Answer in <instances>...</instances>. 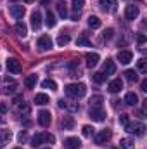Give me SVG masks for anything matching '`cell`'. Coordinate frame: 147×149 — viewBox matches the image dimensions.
Segmentation results:
<instances>
[{
    "label": "cell",
    "mask_w": 147,
    "mask_h": 149,
    "mask_svg": "<svg viewBox=\"0 0 147 149\" xmlns=\"http://www.w3.org/2000/svg\"><path fill=\"white\" fill-rule=\"evenodd\" d=\"M24 7L23 5H10V9H9V14L14 17V19H21L23 16H24Z\"/></svg>",
    "instance_id": "cell-9"
},
{
    "label": "cell",
    "mask_w": 147,
    "mask_h": 149,
    "mask_svg": "<svg viewBox=\"0 0 147 149\" xmlns=\"http://www.w3.org/2000/svg\"><path fill=\"white\" fill-rule=\"evenodd\" d=\"M38 49L42 50V52H47V50H50L52 49V38L49 37V35H42V37L38 38Z\"/></svg>",
    "instance_id": "cell-4"
},
{
    "label": "cell",
    "mask_w": 147,
    "mask_h": 149,
    "mask_svg": "<svg viewBox=\"0 0 147 149\" xmlns=\"http://www.w3.org/2000/svg\"><path fill=\"white\" fill-rule=\"evenodd\" d=\"M37 74H28L26 76V80H24V87L26 88H33L35 85H37Z\"/></svg>",
    "instance_id": "cell-28"
},
{
    "label": "cell",
    "mask_w": 147,
    "mask_h": 149,
    "mask_svg": "<svg viewBox=\"0 0 147 149\" xmlns=\"http://www.w3.org/2000/svg\"><path fill=\"white\" fill-rule=\"evenodd\" d=\"M40 26H42V14L38 10H35L31 14V28L33 30H40Z\"/></svg>",
    "instance_id": "cell-19"
},
{
    "label": "cell",
    "mask_w": 147,
    "mask_h": 149,
    "mask_svg": "<svg viewBox=\"0 0 147 149\" xmlns=\"http://www.w3.org/2000/svg\"><path fill=\"white\" fill-rule=\"evenodd\" d=\"M102 102H104L102 95H92V99H90V108H102Z\"/></svg>",
    "instance_id": "cell-27"
},
{
    "label": "cell",
    "mask_w": 147,
    "mask_h": 149,
    "mask_svg": "<svg viewBox=\"0 0 147 149\" xmlns=\"http://www.w3.org/2000/svg\"><path fill=\"white\" fill-rule=\"evenodd\" d=\"M12 139V132L7 128H0V148H3L5 144H9V141Z\"/></svg>",
    "instance_id": "cell-13"
},
{
    "label": "cell",
    "mask_w": 147,
    "mask_h": 149,
    "mask_svg": "<svg viewBox=\"0 0 147 149\" xmlns=\"http://www.w3.org/2000/svg\"><path fill=\"white\" fill-rule=\"evenodd\" d=\"M121 88H123V81H121L119 78H116V80L109 81V92L111 94H116V92H119Z\"/></svg>",
    "instance_id": "cell-21"
},
{
    "label": "cell",
    "mask_w": 147,
    "mask_h": 149,
    "mask_svg": "<svg viewBox=\"0 0 147 149\" xmlns=\"http://www.w3.org/2000/svg\"><path fill=\"white\" fill-rule=\"evenodd\" d=\"M92 78H94V81H95V83H104L107 76H106L104 73H94V74H92Z\"/></svg>",
    "instance_id": "cell-35"
},
{
    "label": "cell",
    "mask_w": 147,
    "mask_h": 149,
    "mask_svg": "<svg viewBox=\"0 0 147 149\" xmlns=\"http://www.w3.org/2000/svg\"><path fill=\"white\" fill-rule=\"evenodd\" d=\"M102 37L106 38V40H111V38L114 37V30H112V28H107V30H104Z\"/></svg>",
    "instance_id": "cell-40"
},
{
    "label": "cell",
    "mask_w": 147,
    "mask_h": 149,
    "mask_svg": "<svg viewBox=\"0 0 147 149\" xmlns=\"http://www.w3.org/2000/svg\"><path fill=\"white\" fill-rule=\"evenodd\" d=\"M137 40H139V43H140V45H142V43H144V42H146V35H144V33H140V35H139V37H137Z\"/></svg>",
    "instance_id": "cell-45"
},
{
    "label": "cell",
    "mask_w": 147,
    "mask_h": 149,
    "mask_svg": "<svg viewBox=\"0 0 147 149\" xmlns=\"http://www.w3.org/2000/svg\"><path fill=\"white\" fill-rule=\"evenodd\" d=\"M0 113H7V104L5 102H0Z\"/></svg>",
    "instance_id": "cell-46"
},
{
    "label": "cell",
    "mask_w": 147,
    "mask_h": 149,
    "mask_svg": "<svg viewBox=\"0 0 147 149\" xmlns=\"http://www.w3.org/2000/svg\"><path fill=\"white\" fill-rule=\"evenodd\" d=\"M45 149H50V148H45Z\"/></svg>",
    "instance_id": "cell-53"
},
{
    "label": "cell",
    "mask_w": 147,
    "mask_h": 149,
    "mask_svg": "<svg viewBox=\"0 0 147 149\" xmlns=\"http://www.w3.org/2000/svg\"><path fill=\"white\" fill-rule=\"evenodd\" d=\"M7 70H9V73H12V74H19L21 73V63L16 57H9L7 59Z\"/></svg>",
    "instance_id": "cell-5"
},
{
    "label": "cell",
    "mask_w": 147,
    "mask_h": 149,
    "mask_svg": "<svg viewBox=\"0 0 147 149\" xmlns=\"http://www.w3.org/2000/svg\"><path fill=\"white\" fill-rule=\"evenodd\" d=\"M76 45H80V47H90V42H88V38L87 37H78Z\"/></svg>",
    "instance_id": "cell-38"
},
{
    "label": "cell",
    "mask_w": 147,
    "mask_h": 149,
    "mask_svg": "<svg viewBox=\"0 0 147 149\" xmlns=\"http://www.w3.org/2000/svg\"><path fill=\"white\" fill-rule=\"evenodd\" d=\"M119 123H121L123 127H126V125L130 123V121H128V114H121V116H119Z\"/></svg>",
    "instance_id": "cell-43"
},
{
    "label": "cell",
    "mask_w": 147,
    "mask_h": 149,
    "mask_svg": "<svg viewBox=\"0 0 147 149\" xmlns=\"http://www.w3.org/2000/svg\"><path fill=\"white\" fill-rule=\"evenodd\" d=\"M80 146H81V141L78 137H68L64 141V148L66 149H80Z\"/></svg>",
    "instance_id": "cell-14"
},
{
    "label": "cell",
    "mask_w": 147,
    "mask_h": 149,
    "mask_svg": "<svg viewBox=\"0 0 147 149\" xmlns=\"http://www.w3.org/2000/svg\"><path fill=\"white\" fill-rule=\"evenodd\" d=\"M125 102H126L128 106H137V104H139L137 94H135V92H128V94L125 95Z\"/></svg>",
    "instance_id": "cell-22"
},
{
    "label": "cell",
    "mask_w": 147,
    "mask_h": 149,
    "mask_svg": "<svg viewBox=\"0 0 147 149\" xmlns=\"http://www.w3.org/2000/svg\"><path fill=\"white\" fill-rule=\"evenodd\" d=\"M69 76H73V78H80L81 76V70H80V66H78L76 61L69 63Z\"/></svg>",
    "instance_id": "cell-20"
},
{
    "label": "cell",
    "mask_w": 147,
    "mask_h": 149,
    "mask_svg": "<svg viewBox=\"0 0 147 149\" xmlns=\"http://www.w3.org/2000/svg\"><path fill=\"white\" fill-rule=\"evenodd\" d=\"M14 31L17 33V37H23V38L28 35V28H26V24L21 23V21H17V23L14 24Z\"/></svg>",
    "instance_id": "cell-16"
},
{
    "label": "cell",
    "mask_w": 147,
    "mask_h": 149,
    "mask_svg": "<svg viewBox=\"0 0 147 149\" xmlns=\"http://www.w3.org/2000/svg\"><path fill=\"white\" fill-rule=\"evenodd\" d=\"M16 87H17V83H16L12 78H9V76L3 78V85H2V92H3V94H14Z\"/></svg>",
    "instance_id": "cell-6"
},
{
    "label": "cell",
    "mask_w": 147,
    "mask_h": 149,
    "mask_svg": "<svg viewBox=\"0 0 147 149\" xmlns=\"http://www.w3.org/2000/svg\"><path fill=\"white\" fill-rule=\"evenodd\" d=\"M125 76H126V80H128V81H132V83L139 81V74H137L135 70H126V71H125Z\"/></svg>",
    "instance_id": "cell-30"
},
{
    "label": "cell",
    "mask_w": 147,
    "mask_h": 149,
    "mask_svg": "<svg viewBox=\"0 0 147 149\" xmlns=\"http://www.w3.org/2000/svg\"><path fill=\"white\" fill-rule=\"evenodd\" d=\"M16 149H19V148H16Z\"/></svg>",
    "instance_id": "cell-54"
},
{
    "label": "cell",
    "mask_w": 147,
    "mask_h": 149,
    "mask_svg": "<svg viewBox=\"0 0 147 149\" xmlns=\"http://www.w3.org/2000/svg\"><path fill=\"white\" fill-rule=\"evenodd\" d=\"M35 102H37L38 106H45V104L50 102V99H49L47 94H37V95H35Z\"/></svg>",
    "instance_id": "cell-25"
},
{
    "label": "cell",
    "mask_w": 147,
    "mask_h": 149,
    "mask_svg": "<svg viewBox=\"0 0 147 149\" xmlns=\"http://www.w3.org/2000/svg\"><path fill=\"white\" fill-rule=\"evenodd\" d=\"M69 40H71V37H69L68 33H61V35L57 37V45H59V47H64V45L69 43Z\"/></svg>",
    "instance_id": "cell-31"
},
{
    "label": "cell",
    "mask_w": 147,
    "mask_h": 149,
    "mask_svg": "<svg viewBox=\"0 0 147 149\" xmlns=\"http://www.w3.org/2000/svg\"><path fill=\"white\" fill-rule=\"evenodd\" d=\"M24 2H26V3H33L35 0H24Z\"/></svg>",
    "instance_id": "cell-51"
},
{
    "label": "cell",
    "mask_w": 147,
    "mask_h": 149,
    "mask_svg": "<svg viewBox=\"0 0 147 149\" xmlns=\"http://www.w3.org/2000/svg\"><path fill=\"white\" fill-rule=\"evenodd\" d=\"M111 137H112V132H111L109 128H106V130H101L97 135H95V144H99V146H102V144H106V142H109Z\"/></svg>",
    "instance_id": "cell-3"
},
{
    "label": "cell",
    "mask_w": 147,
    "mask_h": 149,
    "mask_svg": "<svg viewBox=\"0 0 147 149\" xmlns=\"http://www.w3.org/2000/svg\"><path fill=\"white\" fill-rule=\"evenodd\" d=\"M19 113H30V106L28 104H24V102H19Z\"/></svg>",
    "instance_id": "cell-42"
},
{
    "label": "cell",
    "mask_w": 147,
    "mask_h": 149,
    "mask_svg": "<svg viewBox=\"0 0 147 149\" xmlns=\"http://www.w3.org/2000/svg\"><path fill=\"white\" fill-rule=\"evenodd\" d=\"M101 24H102V23H101V19H99L97 16H90V17H88V26H90L92 30L101 28Z\"/></svg>",
    "instance_id": "cell-29"
},
{
    "label": "cell",
    "mask_w": 147,
    "mask_h": 149,
    "mask_svg": "<svg viewBox=\"0 0 147 149\" xmlns=\"http://www.w3.org/2000/svg\"><path fill=\"white\" fill-rule=\"evenodd\" d=\"M101 5L106 12H114L116 5H118V0H101Z\"/></svg>",
    "instance_id": "cell-15"
},
{
    "label": "cell",
    "mask_w": 147,
    "mask_h": 149,
    "mask_svg": "<svg viewBox=\"0 0 147 149\" xmlns=\"http://www.w3.org/2000/svg\"><path fill=\"white\" fill-rule=\"evenodd\" d=\"M125 17H126L128 21L137 19V17H139V7H137V5H126V9H125Z\"/></svg>",
    "instance_id": "cell-8"
},
{
    "label": "cell",
    "mask_w": 147,
    "mask_h": 149,
    "mask_svg": "<svg viewBox=\"0 0 147 149\" xmlns=\"http://www.w3.org/2000/svg\"><path fill=\"white\" fill-rule=\"evenodd\" d=\"M57 12H59V16H61L62 19H66V17H68V9H66V3H64L62 0H59V2H57Z\"/></svg>",
    "instance_id": "cell-26"
},
{
    "label": "cell",
    "mask_w": 147,
    "mask_h": 149,
    "mask_svg": "<svg viewBox=\"0 0 147 149\" xmlns=\"http://www.w3.org/2000/svg\"><path fill=\"white\" fill-rule=\"evenodd\" d=\"M132 59H133V54L130 50H119L118 52V61L121 64H128V63H132Z\"/></svg>",
    "instance_id": "cell-10"
},
{
    "label": "cell",
    "mask_w": 147,
    "mask_h": 149,
    "mask_svg": "<svg viewBox=\"0 0 147 149\" xmlns=\"http://www.w3.org/2000/svg\"><path fill=\"white\" fill-rule=\"evenodd\" d=\"M94 130H95L94 127H90V125H85V127L81 128V134H83L85 137H92V135H94Z\"/></svg>",
    "instance_id": "cell-34"
},
{
    "label": "cell",
    "mask_w": 147,
    "mask_h": 149,
    "mask_svg": "<svg viewBox=\"0 0 147 149\" xmlns=\"http://www.w3.org/2000/svg\"><path fill=\"white\" fill-rule=\"evenodd\" d=\"M125 130L128 132V134H133V135H144V132H146V127H144V123H140V121H133V123H128L126 127H125Z\"/></svg>",
    "instance_id": "cell-2"
},
{
    "label": "cell",
    "mask_w": 147,
    "mask_h": 149,
    "mask_svg": "<svg viewBox=\"0 0 147 149\" xmlns=\"http://www.w3.org/2000/svg\"><path fill=\"white\" fill-rule=\"evenodd\" d=\"M40 2H42V5H49L50 3V0H40Z\"/></svg>",
    "instance_id": "cell-50"
},
{
    "label": "cell",
    "mask_w": 147,
    "mask_h": 149,
    "mask_svg": "<svg viewBox=\"0 0 147 149\" xmlns=\"http://www.w3.org/2000/svg\"><path fill=\"white\" fill-rule=\"evenodd\" d=\"M102 73L106 74V76H109V74H114V73H116V64H114V61L106 59V63H104V71H102Z\"/></svg>",
    "instance_id": "cell-18"
},
{
    "label": "cell",
    "mask_w": 147,
    "mask_h": 149,
    "mask_svg": "<svg viewBox=\"0 0 147 149\" xmlns=\"http://www.w3.org/2000/svg\"><path fill=\"white\" fill-rule=\"evenodd\" d=\"M119 148L121 149H133L135 148L133 139H121V141H119Z\"/></svg>",
    "instance_id": "cell-32"
},
{
    "label": "cell",
    "mask_w": 147,
    "mask_h": 149,
    "mask_svg": "<svg viewBox=\"0 0 147 149\" xmlns=\"http://www.w3.org/2000/svg\"><path fill=\"white\" fill-rule=\"evenodd\" d=\"M50 120H52V116H50V111H40L38 113V123L42 125V127H49L50 125Z\"/></svg>",
    "instance_id": "cell-12"
},
{
    "label": "cell",
    "mask_w": 147,
    "mask_h": 149,
    "mask_svg": "<svg viewBox=\"0 0 147 149\" xmlns=\"http://www.w3.org/2000/svg\"><path fill=\"white\" fill-rule=\"evenodd\" d=\"M71 19H73V21H78V19H80V12H73Z\"/></svg>",
    "instance_id": "cell-47"
},
{
    "label": "cell",
    "mask_w": 147,
    "mask_h": 149,
    "mask_svg": "<svg viewBox=\"0 0 147 149\" xmlns=\"http://www.w3.org/2000/svg\"><path fill=\"white\" fill-rule=\"evenodd\" d=\"M142 90H144V92H147V80H144V81H142Z\"/></svg>",
    "instance_id": "cell-49"
},
{
    "label": "cell",
    "mask_w": 147,
    "mask_h": 149,
    "mask_svg": "<svg viewBox=\"0 0 147 149\" xmlns=\"http://www.w3.org/2000/svg\"><path fill=\"white\" fill-rule=\"evenodd\" d=\"M21 101H23V95H17V97H14V102H17V104H19Z\"/></svg>",
    "instance_id": "cell-48"
},
{
    "label": "cell",
    "mask_w": 147,
    "mask_h": 149,
    "mask_svg": "<svg viewBox=\"0 0 147 149\" xmlns=\"http://www.w3.org/2000/svg\"><path fill=\"white\" fill-rule=\"evenodd\" d=\"M99 54L97 52H88L87 56H85V61H87V66L88 68H95L97 66V63H99Z\"/></svg>",
    "instance_id": "cell-11"
},
{
    "label": "cell",
    "mask_w": 147,
    "mask_h": 149,
    "mask_svg": "<svg viewBox=\"0 0 147 149\" xmlns=\"http://www.w3.org/2000/svg\"><path fill=\"white\" fill-rule=\"evenodd\" d=\"M17 139H19V142H24V141L28 139V134H26L24 130H21V132H19V135H17Z\"/></svg>",
    "instance_id": "cell-44"
},
{
    "label": "cell",
    "mask_w": 147,
    "mask_h": 149,
    "mask_svg": "<svg viewBox=\"0 0 147 149\" xmlns=\"http://www.w3.org/2000/svg\"><path fill=\"white\" fill-rule=\"evenodd\" d=\"M137 68H139V71H140V73H147V61H146V59H139Z\"/></svg>",
    "instance_id": "cell-37"
},
{
    "label": "cell",
    "mask_w": 147,
    "mask_h": 149,
    "mask_svg": "<svg viewBox=\"0 0 147 149\" xmlns=\"http://www.w3.org/2000/svg\"><path fill=\"white\" fill-rule=\"evenodd\" d=\"M42 144H45V132H43V134H37V135L31 137V141H30V146H31V148H38V146H42Z\"/></svg>",
    "instance_id": "cell-17"
},
{
    "label": "cell",
    "mask_w": 147,
    "mask_h": 149,
    "mask_svg": "<svg viewBox=\"0 0 147 149\" xmlns=\"http://www.w3.org/2000/svg\"><path fill=\"white\" fill-rule=\"evenodd\" d=\"M45 23H47V26H49V28H54V26L57 24V19H55L54 12L47 10V14H45Z\"/></svg>",
    "instance_id": "cell-23"
},
{
    "label": "cell",
    "mask_w": 147,
    "mask_h": 149,
    "mask_svg": "<svg viewBox=\"0 0 147 149\" xmlns=\"http://www.w3.org/2000/svg\"><path fill=\"white\" fill-rule=\"evenodd\" d=\"M61 127H62L64 130H71V128L74 127L73 118H71V116H64V118L61 120Z\"/></svg>",
    "instance_id": "cell-24"
},
{
    "label": "cell",
    "mask_w": 147,
    "mask_h": 149,
    "mask_svg": "<svg viewBox=\"0 0 147 149\" xmlns=\"http://www.w3.org/2000/svg\"><path fill=\"white\" fill-rule=\"evenodd\" d=\"M42 87H43V88H50V90H57V83H55L54 80H50V78L43 80V81H42Z\"/></svg>",
    "instance_id": "cell-33"
},
{
    "label": "cell",
    "mask_w": 147,
    "mask_h": 149,
    "mask_svg": "<svg viewBox=\"0 0 147 149\" xmlns=\"http://www.w3.org/2000/svg\"><path fill=\"white\" fill-rule=\"evenodd\" d=\"M10 2H17V0H10Z\"/></svg>",
    "instance_id": "cell-52"
},
{
    "label": "cell",
    "mask_w": 147,
    "mask_h": 149,
    "mask_svg": "<svg viewBox=\"0 0 147 149\" xmlns=\"http://www.w3.org/2000/svg\"><path fill=\"white\" fill-rule=\"evenodd\" d=\"M90 118L94 120V121H104V118H106V111H104V108H90Z\"/></svg>",
    "instance_id": "cell-7"
},
{
    "label": "cell",
    "mask_w": 147,
    "mask_h": 149,
    "mask_svg": "<svg viewBox=\"0 0 147 149\" xmlns=\"http://www.w3.org/2000/svg\"><path fill=\"white\" fill-rule=\"evenodd\" d=\"M85 5V0H73V10L74 12H80Z\"/></svg>",
    "instance_id": "cell-36"
},
{
    "label": "cell",
    "mask_w": 147,
    "mask_h": 149,
    "mask_svg": "<svg viewBox=\"0 0 147 149\" xmlns=\"http://www.w3.org/2000/svg\"><path fill=\"white\" fill-rule=\"evenodd\" d=\"M64 92H66L68 97L81 99V97L87 94V85H85V83H71V85H66V87H64Z\"/></svg>",
    "instance_id": "cell-1"
},
{
    "label": "cell",
    "mask_w": 147,
    "mask_h": 149,
    "mask_svg": "<svg viewBox=\"0 0 147 149\" xmlns=\"http://www.w3.org/2000/svg\"><path fill=\"white\" fill-rule=\"evenodd\" d=\"M55 142V137L52 134H45V144H54Z\"/></svg>",
    "instance_id": "cell-41"
},
{
    "label": "cell",
    "mask_w": 147,
    "mask_h": 149,
    "mask_svg": "<svg viewBox=\"0 0 147 149\" xmlns=\"http://www.w3.org/2000/svg\"><path fill=\"white\" fill-rule=\"evenodd\" d=\"M66 109H69V111H78L80 106H78V102H68V101H66Z\"/></svg>",
    "instance_id": "cell-39"
}]
</instances>
